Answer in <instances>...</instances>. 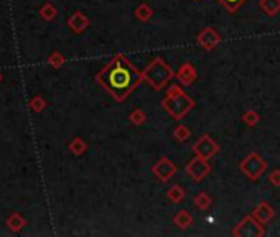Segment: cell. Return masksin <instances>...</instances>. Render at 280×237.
I'll use <instances>...</instances> for the list:
<instances>
[{
  "mask_svg": "<svg viewBox=\"0 0 280 237\" xmlns=\"http://www.w3.org/2000/svg\"><path fill=\"white\" fill-rule=\"evenodd\" d=\"M96 81L117 102H124L144 82V76L126 55L119 53L96 74Z\"/></svg>",
  "mask_w": 280,
  "mask_h": 237,
  "instance_id": "cell-1",
  "label": "cell"
},
{
  "mask_svg": "<svg viewBox=\"0 0 280 237\" xmlns=\"http://www.w3.org/2000/svg\"><path fill=\"white\" fill-rule=\"evenodd\" d=\"M162 107L168 115H171L175 121H181V118L190 114V110L195 107V100L183 91L180 86H170L166 91L165 97L162 99Z\"/></svg>",
  "mask_w": 280,
  "mask_h": 237,
  "instance_id": "cell-2",
  "label": "cell"
},
{
  "mask_svg": "<svg viewBox=\"0 0 280 237\" xmlns=\"http://www.w3.org/2000/svg\"><path fill=\"white\" fill-rule=\"evenodd\" d=\"M142 76H144V81L147 84H150L155 91H162L170 81H173L175 71L165 63V59L153 58L144 73H142Z\"/></svg>",
  "mask_w": 280,
  "mask_h": 237,
  "instance_id": "cell-3",
  "label": "cell"
},
{
  "mask_svg": "<svg viewBox=\"0 0 280 237\" xmlns=\"http://www.w3.org/2000/svg\"><path fill=\"white\" fill-rule=\"evenodd\" d=\"M239 170H241V173H244V176L249 178L251 181H257L267 171V162L259 155V153L252 152L244 160H241Z\"/></svg>",
  "mask_w": 280,
  "mask_h": 237,
  "instance_id": "cell-4",
  "label": "cell"
},
{
  "mask_svg": "<svg viewBox=\"0 0 280 237\" xmlns=\"http://www.w3.org/2000/svg\"><path fill=\"white\" fill-rule=\"evenodd\" d=\"M265 234L264 226L255 219L252 214L242 217L239 222L236 224V227L232 229V235L239 237H262Z\"/></svg>",
  "mask_w": 280,
  "mask_h": 237,
  "instance_id": "cell-5",
  "label": "cell"
},
{
  "mask_svg": "<svg viewBox=\"0 0 280 237\" xmlns=\"http://www.w3.org/2000/svg\"><path fill=\"white\" fill-rule=\"evenodd\" d=\"M192 150L196 157H201V158H206V160H211L216 153L219 152V145L216 140H213L210 135L205 134L203 137H200L198 140L195 142Z\"/></svg>",
  "mask_w": 280,
  "mask_h": 237,
  "instance_id": "cell-6",
  "label": "cell"
},
{
  "mask_svg": "<svg viewBox=\"0 0 280 237\" xmlns=\"http://www.w3.org/2000/svg\"><path fill=\"white\" fill-rule=\"evenodd\" d=\"M184 171L193 178L195 181H201L205 180V178L210 175L211 171V163L208 162L206 158H201V157H196L192 158L190 162L186 163V167H184Z\"/></svg>",
  "mask_w": 280,
  "mask_h": 237,
  "instance_id": "cell-7",
  "label": "cell"
},
{
  "mask_svg": "<svg viewBox=\"0 0 280 237\" xmlns=\"http://www.w3.org/2000/svg\"><path fill=\"white\" fill-rule=\"evenodd\" d=\"M176 171H178L176 165H175L173 162H171V160H170L168 157H162V158H160L158 162L152 167L153 176L157 178V180L162 181V183L168 181L170 178L176 173Z\"/></svg>",
  "mask_w": 280,
  "mask_h": 237,
  "instance_id": "cell-8",
  "label": "cell"
},
{
  "mask_svg": "<svg viewBox=\"0 0 280 237\" xmlns=\"http://www.w3.org/2000/svg\"><path fill=\"white\" fill-rule=\"evenodd\" d=\"M221 41H223L221 35H219L213 27H206L196 35V43L206 51H213L219 43H221Z\"/></svg>",
  "mask_w": 280,
  "mask_h": 237,
  "instance_id": "cell-9",
  "label": "cell"
},
{
  "mask_svg": "<svg viewBox=\"0 0 280 237\" xmlns=\"http://www.w3.org/2000/svg\"><path fill=\"white\" fill-rule=\"evenodd\" d=\"M198 78V71H196L193 63H183L178 71L175 73V79H178L183 86H192Z\"/></svg>",
  "mask_w": 280,
  "mask_h": 237,
  "instance_id": "cell-10",
  "label": "cell"
},
{
  "mask_svg": "<svg viewBox=\"0 0 280 237\" xmlns=\"http://www.w3.org/2000/svg\"><path fill=\"white\" fill-rule=\"evenodd\" d=\"M89 23H91V20L87 19V15H84L82 12L76 10L74 14H71V17L68 19V27L73 33L76 35H81L86 32V28L89 27Z\"/></svg>",
  "mask_w": 280,
  "mask_h": 237,
  "instance_id": "cell-11",
  "label": "cell"
},
{
  "mask_svg": "<svg viewBox=\"0 0 280 237\" xmlns=\"http://www.w3.org/2000/svg\"><path fill=\"white\" fill-rule=\"evenodd\" d=\"M252 216L257 219L262 226H267V224H269L272 219H273V216H275V211L272 209V206L269 203H265V201H260V203L254 207Z\"/></svg>",
  "mask_w": 280,
  "mask_h": 237,
  "instance_id": "cell-12",
  "label": "cell"
},
{
  "mask_svg": "<svg viewBox=\"0 0 280 237\" xmlns=\"http://www.w3.org/2000/svg\"><path fill=\"white\" fill-rule=\"evenodd\" d=\"M193 222H195V217L192 216V212H190L188 209H180L173 217V224L181 230L192 227Z\"/></svg>",
  "mask_w": 280,
  "mask_h": 237,
  "instance_id": "cell-13",
  "label": "cell"
},
{
  "mask_svg": "<svg viewBox=\"0 0 280 237\" xmlns=\"http://www.w3.org/2000/svg\"><path fill=\"white\" fill-rule=\"evenodd\" d=\"M134 15L137 17V20H139V22L147 23V22L153 17V9H152L147 2H140V4L135 7Z\"/></svg>",
  "mask_w": 280,
  "mask_h": 237,
  "instance_id": "cell-14",
  "label": "cell"
},
{
  "mask_svg": "<svg viewBox=\"0 0 280 237\" xmlns=\"http://www.w3.org/2000/svg\"><path fill=\"white\" fill-rule=\"evenodd\" d=\"M5 224H7L9 229L14 230V232H20V230L27 226V221L22 214H19V212H12L7 217V221H5Z\"/></svg>",
  "mask_w": 280,
  "mask_h": 237,
  "instance_id": "cell-15",
  "label": "cell"
},
{
  "mask_svg": "<svg viewBox=\"0 0 280 237\" xmlns=\"http://www.w3.org/2000/svg\"><path fill=\"white\" fill-rule=\"evenodd\" d=\"M259 7H260V10L264 12L265 15L275 17L280 12V0H260Z\"/></svg>",
  "mask_w": 280,
  "mask_h": 237,
  "instance_id": "cell-16",
  "label": "cell"
},
{
  "mask_svg": "<svg viewBox=\"0 0 280 237\" xmlns=\"http://www.w3.org/2000/svg\"><path fill=\"white\" fill-rule=\"evenodd\" d=\"M184 196H186V193H184V189H183L181 185H173L168 191H166V198H168L170 203H173V204L183 203Z\"/></svg>",
  "mask_w": 280,
  "mask_h": 237,
  "instance_id": "cell-17",
  "label": "cell"
},
{
  "mask_svg": "<svg viewBox=\"0 0 280 237\" xmlns=\"http://www.w3.org/2000/svg\"><path fill=\"white\" fill-rule=\"evenodd\" d=\"M68 148H69V152L73 153V155L81 157V155H84V153L87 152V144L81 137H74L73 140L69 142Z\"/></svg>",
  "mask_w": 280,
  "mask_h": 237,
  "instance_id": "cell-18",
  "label": "cell"
},
{
  "mask_svg": "<svg viewBox=\"0 0 280 237\" xmlns=\"http://www.w3.org/2000/svg\"><path fill=\"white\" fill-rule=\"evenodd\" d=\"M193 203H195V206H196V207H198V209H201V211H206V209H210V207H211V204H213V198H211L208 193H205V191H200V193L195 196Z\"/></svg>",
  "mask_w": 280,
  "mask_h": 237,
  "instance_id": "cell-19",
  "label": "cell"
},
{
  "mask_svg": "<svg viewBox=\"0 0 280 237\" xmlns=\"http://www.w3.org/2000/svg\"><path fill=\"white\" fill-rule=\"evenodd\" d=\"M40 17L43 19L45 22H51V20H55L56 19V15H58V10L56 7L53 5L51 2H46L45 5H41V9H40Z\"/></svg>",
  "mask_w": 280,
  "mask_h": 237,
  "instance_id": "cell-20",
  "label": "cell"
},
{
  "mask_svg": "<svg viewBox=\"0 0 280 237\" xmlns=\"http://www.w3.org/2000/svg\"><path fill=\"white\" fill-rule=\"evenodd\" d=\"M259 121H260L259 112L254 110V109H249L242 114V122L246 124L247 127H255L259 124Z\"/></svg>",
  "mask_w": 280,
  "mask_h": 237,
  "instance_id": "cell-21",
  "label": "cell"
},
{
  "mask_svg": "<svg viewBox=\"0 0 280 237\" xmlns=\"http://www.w3.org/2000/svg\"><path fill=\"white\" fill-rule=\"evenodd\" d=\"M190 135H192V132H190V129L186 126H183V124H178L173 130V139L176 142H180V144L186 142L190 139Z\"/></svg>",
  "mask_w": 280,
  "mask_h": 237,
  "instance_id": "cell-22",
  "label": "cell"
},
{
  "mask_svg": "<svg viewBox=\"0 0 280 237\" xmlns=\"http://www.w3.org/2000/svg\"><path fill=\"white\" fill-rule=\"evenodd\" d=\"M196 2H201V0H196ZM244 2H246V0H219V4H221L229 14H236V12L244 5Z\"/></svg>",
  "mask_w": 280,
  "mask_h": 237,
  "instance_id": "cell-23",
  "label": "cell"
},
{
  "mask_svg": "<svg viewBox=\"0 0 280 237\" xmlns=\"http://www.w3.org/2000/svg\"><path fill=\"white\" fill-rule=\"evenodd\" d=\"M129 121L132 122L134 126H142V124H145V121H147V114L142 109H135L130 112Z\"/></svg>",
  "mask_w": 280,
  "mask_h": 237,
  "instance_id": "cell-24",
  "label": "cell"
},
{
  "mask_svg": "<svg viewBox=\"0 0 280 237\" xmlns=\"http://www.w3.org/2000/svg\"><path fill=\"white\" fill-rule=\"evenodd\" d=\"M64 61H66V58H64L59 51H53L51 55L48 56V64L51 68H55V69L61 68L64 64Z\"/></svg>",
  "mask_w": 280,
  "mask_h": 237,
  "instance_id": "cell-25",
  "label": "cell"
},
{
  "mask_svg": "<svg viewBox=\"0 0 280 237\" xmlns=\"http://www.w3.org/2000/svg\"><path fill=\"white\" fill-rule=\"evenodd\" d=\"M45 107H46V100L43 96H35L30 100V109L33 112H41V110H45Z\"/></svg>",
  "mask_w": 280,
  "mask_h": 237,
  "instance_id": "cell-26",
  "label": "cell"
},
{
  "mask_svg": "<svg viewBox=\"0 0 280 237\" xmlns=\"http://www.w3.org/2000/svg\"><path fill=\"white\" fill-rule=\"evenodd\" d=\"M269 183L272 186H275V188H280V170H273L272 173L269 175Z\"/></svg>",
  "mask_w": 280,
  "mask_h": 237,
  "instance_id": "cell-27",
  "label": "cell"
},
{
  "mask_svg": "<svg viewBox=\"0 0 280 237\" xmlns=\"http://www.w3.org/2000/svg\"><path fill=\"white\" fill-rule=\"evenodd\" d=\"M0 81H2V73H0Z\"/></svg>",
  "mask_w": 280,
  "mask_h": 237,
  "instance_id": "cell-28",
  "label": "cell"
}]
</instances>
